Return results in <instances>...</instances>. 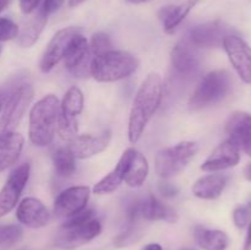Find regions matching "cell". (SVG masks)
<instances>
[{"mask_svg": "<svg viewBox=\"0 0 251 250\" xmlns=\"http://www.w3.org/2000/svg\"><path fill=\"white\" fill-rule=\"evenodd\" d=\"M126 1L131 2V4H145V2L152 1V0H126Z\"/></svg>", "mask_w": 251, "mask_h": 250, "instance_id": "42", "label": "cell"}, {"mask_svg": "<svg viewBox=\"0 0 251 250\" xmlns=\"http://www.w3.org/2000/svg\"><path fill=\"white\" fill-rule=\"evenodd\" d=\"M228 34L233 33L227 25L221 21H211L193 27L186 36L198 48H217L222 46Z\"/></svg>", "mask_w": 251, "mask_h": 250, "instance_id": "15", "label": "cell"}, {"mask_svg": "<svg viewBox=\"0 0 251 250\" xmlns=\"http://www.w3.org/2000/svg\"><path fill=\"white\" fill-rule=\"evenodd\" d=\"M139 68L136 56L124 50H109L95 56L91 63V76L98 82H115L129 77Z\"/></svg>", "mask_w": 251, "mask_h": 250, "instance_id": "3", "label": "cell"}, {"mask_svg": "<svg viewBox=\"0 0 251 250\" xmlns=\"http://www.w3.org/2000/svg\"><path fill=\"white\" fill-rule=\"evenodd\" d=\"M134 152L135 149H127L122 154L117 166L93 186V193L97 194V195H105V194L114 193L119 188L120 184L124 181Z\"/></svg>", "mask_w": 251, "mask_h": 250, "instance_id": "21", "label": "cell"}, {"mask_svg": "<svg viewBox=\"0 0 251 250\" xmlns=\"http://www.w3.org/2000/svg\"><path fill=\"white\" fill-rule=\"evenodd\" d=\"M227 185V176L222 174H208L199 178L194 183L193 194L199 199L203 200H215L220 198L221 194Z\"/></svg>", "mask_w": 251, "mask_h": 250, "instance_id": "24", "label": "cell"}, {"mask_svg": "<svg viewBox=\"0 0 251 250\" xmlns=\"http://www.w3.org/2000/svg\"><path fill=\"white\" fill-rule=\"evenodd\" d=\"M222 47L238 76L243 82L251 85V47L237 34H228Z\"/></svg>", "mask_w": 251, "mask_h": 250, "instance_id": "13", "label": "cell"}, {"mask_svg": "<svg viewBox=\"0 0 251 250\" xmlns=\"http://www.w3.org/2000/svg\"><path fill=\"white\" fill-rule=\"evenodd\" d=\"M112 139V132L109 130L103 131L100 135H77L70 142H68V149L75 158L86 159L96 156L104 151Z\"/></svg>", "mask_w": 251, "mask_h": 250, "instance_id": "18", "label": "cell"}, {"mask_svg": "<svg viewBox=\"0 0 251 250\" xmlns=\"http://www.w3.org/2000/svg\"><path fill=\"white\" fill-rule=\"evenodd\" d=\"M142 250H163V248L158 243H150V244L145 245Z\"/></svg>", "mask_w": 251, "mask_h": 250, "instance_id": "38", "label": "cell"}, {"mask_svg": "<svg viewBox=\"0 0 251 250\" xmlns=\"http://www.w3.org/2000/svg\"><path fill=\"white\" fill-rule=\"evenodd\" d=\"M102 225L97 218L81 223H63L55 235L54 245L59 249L73 250L98 237Z\"/></svg>", "mask_w": 251, "mask_h": 250, "instance_id": "9", "label": "cell"}, {"mask_svg": "<svg viewBox=\"0 0 251 250\" xmlns=\"http://www.w3.org/2000/svg\"><path fill=\"white\" fill-rule=\"evenodd\" d=\"M199 146L194 141H183L174 146L161 150L156 157V173L163 179L178 175L188 167L191 159L198 153Z\"/></svg>", "mask_w": 251, "mask_h": 250, "instance_id": "5", "label": "cell"}, {"mask_svg": "<svg viewBox=\"0 0 251 250\" xmlns=\"http://www.w3.org/2000/svg\"><path fill=\"white\" fill-rule=\"evenodd\" d=\"M244 176L248 179V180L251 181V163L249 164V166L245 167V169H244Z\"/></svg>", "mask_w": 251, "mask_h": 250, "instance_id": "39", "label": "cell"}, {"mask_svg": "<svg viewBox=\"0 0 251 250\" xmlns=\"http://www.w3.org/2000/svg\"><path fill=\"white\" fill-rule=\"evenodd\" d=\"M137 223L139 222L130 223L129 227H127L124 232L119 233V234L114 238L115 247L118 248L127 247V245H131L134 244V243H136L137 240L141 238L142 229Z\"/></svg>", "mask_w": 251, "mask_h": 250, "instance_id": "30", "label": "cell"}, {"mask_svg": "<svg viewBox=\"0 0 251 250\" xmlns=\"http://www.w3.org/2000/svg\"><path fill=\"white\" fill-rule=\"evenodd\" d=\"M200 0H186L178 5H166L158 11L159 20L163 24V29L167 33H172L190 14L191 10L198 5Z\"/></svg>", "mask_w": 251, "mask_h": 250, "instance_id": "23", "label": "cell"}, {"mask_svg": "<svg viewBox=\"0 0 251 250\" xmlns=\"http://www.w3.org/2000/svg\"><path fill=\"white\" fill-rule=\"evenodd\" d=\"M198 47L194 46L185 36L173 47L171 53L172 66L181 77H191L200 68V55Z\"/></svg>", "mask_w": 251, "mask_h": 250, "instance_id": "14", "label": "cell"}, {"mask_svg": "<svg viewBox=\"0 0 251 250\" xmlns=\"http://www.w3.org/2000/svg\"><path fill=\"white\" fill-rule=\"evenodd\" d=\"M194 237L199 247L203 250H226L229 245L228 234L220 229H208L196 225L194 229Z\"/></svg>", "mask_w": 251, "mask_h": 250, "instance_id": "26", "label": "cell"}, {"mask_svg": "<svg viewBox=\"0 0 251 250\" xmlns=\"http://www.w3.org/2000/svg\"><path fill=\"white\" fill-rule=\"evenodd\" d=\"M250 211L248 210L247 206H238L237 208L233 212V221H234V225L238 228H245L249 223L250 220Z\"/></svg>", "mask_w": 251, "mask_h": 250, "instance_id": "33", "label": "cell"}, {"mask_svg": "<svg viewBox=\"0 0 251 250\" xmlns=\"http://www.w3.org/2000/svg\"><path fill=\"white\" fill-rule=\"evenodd\" d=\"M10 1H11V0H0V12L10 4Z\"/></svg>", "mask_w": 251, "mask_h": 250, "instance_id": "41", "label": "cell"}, {"mask_svg": "<svg viewBox=\"0 0 251 250\" xmlns=\"http://www.w3.org/2000/svg\"><path fill=\"white\" fill-rule=\"evenodd\" d=\"M163 98V81L158 73H151L140 86L132 102L127 135L131 144H136Z\"/></svg>", "mask_w": 251, "mask_h": 250, "instance_id": "1", "label": "cell"}, {"mask_svg": "<svg viewBox=\"0 0 251 250\" xmlns=\"http://www.w3.org/2000/svg\"><path fill=\"white\" fill-rule=\"evenodd\" d=\"M88 47H90V51L92 53L93 56H98L113 49V44L109 36L103 33V32H98V33L93 34L91 42L88 43Z\"/></svg>", "mask_w": 251, "mask_h": 250, "instance_id": "31", "label": "cell"}, {"mask_svg": "<svg viewBox=\"0 0 251 250\" xmlns=\"http://www.w3.org/2000/svg\"><path fill=\"white\" fill-rule=\"evenodd\" d=\"M149 172L150 166L146 157L141 152L135 150L131 161H130L129 168H127L126 175H125V184L129 185L130 188H140L146 180Z\"/></svg>", "mask_w": 251, "mask_h": 250, "instance_id": "27", "label": "cell"}, {"mask_svg": "<svg viewBox=\"0 0 251 250\" xmlns=\"http://www.w3.org/2000/svg\"><path fill=\"white\" fill-rule=\"evenodd\" d=\"M19 26L12 20L0 17V42L11 41L19 34Z\"/></svg>", "mask_w": 251, "mask_h": 250, "instance_id": "32", "label": "cell"}, {"mask_svg": "<svg viewBox=\"0 0 251 250\" xmlns=\"http://www.w3.org/2000/svg\"><path fill=\"white\" fill-rule=\"evenodd\" d=\"M126 216L129 223L139 222L140 220L164 221L168 223H176L178 221V213L152 194L146 198L130 201L126 206Z\"/></svg>", "mask_w": 251, "mask_h": 250, "instance_id": "6", "label": "cell"}, {"mask_svg": "<svg viewBox=\"0 0 251 250\" xmlns=\"http://www.w3.org/2000/svg\"><path fill=\"white\" fill-rule=\"evenodd\" d=\"M229 139L251 157V114L245 112H234L228 118L226 125Z\"/></svg>", "mask_w": 251, "mask_h": 250, "instance_id": "20", "label": "cell"}, {"mask_svg": "<svg viewBox=\"0 0 251 250\" xmlns=\"http://www.w3.org/2000/svg\"><path fill=\"white\" fill-rule=\"evenodd\" d=\"M24 230L17 225H0V249H6L16 244L22 238Z\"/></svg>", "mask_w": 251, "mask_h": 250, "instance_id": "29", "label": "cell"}, {"mask_svg": "<svg viewBox=\"0 0 251 250\" xmlns=\"http://www.w3.org/2000/svg\"><path fill=\"white\" fill-rule=\"evenodd\" d=\"M240 161V151L230 139L218 145L212 153L201 164L203 172H220L235 167Z\"/></svg>", "mask_w": 251, "mask_h": 250, "instance_id": "19", "label": "cell"}, {"mask_svg": "<svg viewBox=\"0 0 251 250\" xmlns=\"http://www.w3.org/2000/svg\"><path fill=\"white\" fill-rule=\"evenodd\" d=\"M83 93L76 86L69 88L60 102L56 132L66 142L77 136V117L83 110Z\"/></svg>", "mask_w": 251, "mask_h": 250, "instance_id": "8", "label": "cell"}, {"mask_svg": "<svg viewBox=\"0 0 251 250\" xmlns=\"http://www.w3.org/2000/svg\"><path fill=\"white\" fill-rule=\"evenodd\" d=\"M93 58L95 56L90 51L87 39L78 32L71 38L66 48L64 55L65 68L76 77H87L91 75V63Z\"/></svg>", "mask_w": 251, "mask_h": 250, "instance_id": "11", "label": "cell"}, {"mask_svg": "<svg viewBox=\"0 0 251 250\" xmlns=\"http://www.w3.org/2000/svg\"><path fill=\"white\" fill-rule=\"evenodd\" d=\"M60 100L54 95H47L32 107L28 120L29 141L37 147H46L53 142L58 127Z\"/></svg>", "mask_w": 251, "mask_h": 250, "instance_id": "2", "label": "cell"}, {"mask_svg": "<svg viewBox=\"0 0 251 250\" xmlns=\"http://www.w3.org/2000/svg\"><path fill=\"white\" fill-rule=\"evenodd\" d=\"M25 139L16 131L0 134V172L16 163L24 150Z\"/></svg>", "mask_w": 251, "mask_h": 250, "instance_id": "22", "label": "cell"}, {"mask_svg": "<svg viewBox=\"0 0 251 250\" xmlns=\"http://www.w3.org/2000/svg\"><path fill=\"white\" fill-rule=\"evenodd\" d=\"M245 206H247L248 210H249V211H250V213H251V202H249V203H248V205H245Z\"/></svg>", "mask_w": 251, "mask_h": 250, "instance_id": "43", "label": "cell"}, {"mask_svg": "<svg viewBox=\"0 0 251 250\" xmlns=\"http://www.w3.org/2000/svg\"><path fill=\"white\" fill-rule=\"evenodd\" d=\"M78 32L80 31L76 27H65L54 34L39 61V69L42 73H49L58 65L61 59H64L69 42Z\"/></svg>", "mask_w": 251, "mask_h": 250, "instance_id": "16", "label": "cell"}, {"mask_svg": "<svg viewBox=\"0 0 251 250\" xmlns=\"http://www.w3.org/2000/svg\"><path fill=\"white\" fill-rule=\"evenodd\" d=\"M16 218L21 225L28 228L46 227L51 220V215L41 200L36 198H26L16 208Z\"/></svg>", "mask_w": 251, "mask_h": 250, "instance_id": "17", "label": "cell"}, {"mask_svg": "<svg viewBox=\"0 0 251 250\" xmlns=\"http://www.w3.org/2000/svg\"><path fill=\"white\" fill-rule=\"evenodd\" d=\"M65 0H44V5L42 9L47 12V14H51V12L56 11L63 6Z\"/></svg>", "mask_w": 251, "mask_h": 250, "instance_id": "36", "label": "cell"}, {"mask_svg": "<svg viewBox=\"0 0 251 250\" xmlns=\"http://www.w3.org/2000/svg\"><path fill=\"white\" fill-rule=\"evenodd\" d=\"M159 191H161L162 195L167 196V198H173L179 193V189L173 184L164 183L163 181V183L159 184Z\"/></svg>", "mask_w": 251, "mask_h": 250, "instance_id": "35", "label": "cell"}, {"mask_svg": "<svg viewBox=\"0 0 251 250\" xmlns=\"http://www.w3.org/2000/svg\"><path fill=\"white\" fill-rule=\"evenodd\" d=\"M91 189L86 185L70 186L61 191L54 201L53 213L59 220H68L86 208Z\"/></svg>", "mask_w": 251, "mask_h": 250, "instance_id": "12", "label": "cell"}, {"mask_svg": "<svg viewBox=\"0 0 251 250\" xmlns=\"http://www.w3.org/2000/svg\"><path fill=\"white\" fill-rule=\"evenodd\" d=\"M83 1H86V0H69V6L76 7V6H78L80 4H82Z\"/></svg>", "mask_w": 251, "mask_h": 250, "instance_id": "40", "label": "cell"}, {"mask_svg": "<svg viewBox=\"0 0 251 250\" xmlns=\"http://www.w3.org/2000/svg\"><path fill=\"white\" fill-rule=\"evenodd\" d=\"M1 109H2V102L1 100H0V113H1Z\"/></svg>", "mask_w": 251, "mask_h": 250, "instance_id": "44", "label": "cell"}, {"mask_svg": "<svg viewBox=\"0 0 251 250\" xmlns=\"http://www.w3.org/2000/svg\"><path fill=\"white\" fill-rule=\"evenodd\" d=\"M232 90V77L226 70H215L203 76L189 100L191 109L211 107L225 100Z\"/></svg>", "mask_w": 251, "mask_h": 250, "instance_id": "4", "label": "cell"}, {"mask_svg": "<svg viewBox=\"0 0 251 250\" xmlns=\"http://www.w3.org/2000/svg\"><path fill=\"white\" fill-rule=\"evenodd\" d=\"M39 2H41V0H20V7H21V11L24 14L29 15L37 9Z\"/></svg>", "mask_w": 251, "mask_h": 250, "instance_id": "34", "label": "cell"}, {"mask_svg": "<svg viewBox=\"0 0 251 250\" xmlns=\"http://www.w3.org/2000/svg\"><path fill=\"white\" fill-rule=\"evenodd\" d=\"M29 173L31 167L28 163H24L9 174L0 190V218L11 212L17 206L22 191L28 183Z\"/></svg>", "mask_w": 251, "mask_h": 250, "instance_id": "10", "label": "cell"}, {"mask_svg": "<svg viewBox=\"0 0 251 250\" xmlns=\"http://www.w3.org/2000/svg\"><path fill=\"white\" fill-rule=\"evenodd\" d=\"M0 53H1V46H0Z\"/></svg>", "mask_w": 251, "mask_h": 250, "instance_id": "45", "label": "cell"}, {"mask_svg": "<svg viewBox=\"0 0 251 250\" xmlns=\"http://www.w3.org/2000/svg\"><path fill=\"white\" fill-rule=\"evenodd\" d=\"M33 87L28 83H22L15 88L2 104V114L0 118V134L15 131L24 118L33 98Z\"/></svg>", "mask_w": 251, "mask_h": 250, "instance_id": "7", "label": "cell"}, {"mask_svg": "<svg viewBox=\"0 0 251 250\" xmlns=\"http://www.w3.org/2000/svg\"><path fill=\"white\" fill-rule=\"evenodd\" d=\"M244 250H251V222L249 223V227H248L247 238H245L244 243Z\"/></svg>", "mask_w": 251, "mask_h": 250, "instance_id": "37", "label": "cell"}, {"mask_svg": "<svg viewBox=\"0 0 251 250\" xmlns=\"http://www.w3.org/2000/svg\"><path fill=\"white\" fill-rule=\"evenodd\" d=\"M47 21H48V14L43 9L36 12L32 17H29L17 34L19 46L22 48H29V47L33 46L43 32Z\"/></svg>", "mask_w": 251, "mask_h": 250, "instance_id": "25", "label": "cell"}, {"mask_svg": "<svg viewBox=\"0 0 251 250\" xmlns=\"http://www.w3.org/2000/svg\"><path fill=\"white\" fill-rule=\"evenodd\" d=\"M70 150L66 147H60L53 154V164L55 173L59 176L68 178L71 176L76 171V161Z\"/></svg>", "mask_w": 251, "mask_h": 250, "instance_id": "28", "label": "cell"}]
</instances>
